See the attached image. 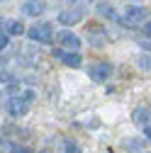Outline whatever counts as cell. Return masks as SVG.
Returning <instances> with one entry per match:
<instances>
[{
	"label": "cell",
	"mask_w": 151,
	"mask_h": 153,
	"mask_svg": "<svg viewBox=\"0 0 151 153\" xmlns=\"http://www.w3.org/2000/svg\"><path fill=\"white\" fill-rule=\"evenodd\" d=\"M34 100V92L32 90H27L22 97H15V100H10L7 102V112L12 114V117H22V114L29 109V102Z\"/></svg>",
	"instance_id": "1"
},
{
	"label": "cell",
	"mask_w": 151,
	"mask_h": 153,
	"mask_svg": "<svg viewBox=\"0 0 151 153\" xmlns=\"http://www.w3.org/2000/svg\"><path fill=\"white\" fill-rule=\"evenodd\" d=\"M146 17H149V10H146V7H141V5H129L127 15L120 17V25L132 27V25H137V22H144Z\"/></svg>",
	"instance_id": "2"
},
{
	"label": "cell",
	"mask_w": 151,
	"mask_h": 153,
	"mask_svg": "<svg viewBox=\"0 0 151 153\" xmlns=\"http://www.w3.org/2000/svg\"><path fill=\"white\" fill-rule=\"evenodd\" d=\"M29 39L32 42H39V44H49L54 39V27L49 22H42V25H34L29 29Z\"/></svg>",
	"instance_id": "3"
},
{
	"label": "cell",
	"mask_w": 151,
	"mask_h": 153,
	"mask_svg": "<svg viewBox=\"0 0 151 153\" xmlns=\"http://www.w3.org/2000/svg\"><path fill=\"white\" fill-rule=\"evenodd\" d=\"M88 75L95 83H105L110 75H112V63H105V61H98V63H93L90 66V71H88Z\"/></svg>",
	"instance_id": "4"
},
{
	"label": "cell",
	"mask_w": 151,
	"mask_h": 153,
	"mask_svg": "<svg viewBox=\"0 0 151 153\" xmlns=\"http://www.w3.org/2000/svg\"><path fill=\"white\" fill-rule=\"evenodd\" d=\"M83 15H85L83 7H71V10H64V12L59 15V22H61V25H76V22L83 20Z\"/></svg>",
	"instance_id": "5"
},
{
	"label": "cell",
	"mask_w": 151,
	"mask_h": 153,
	"mask_svg": "<svg viewBox=\"0 0 151 153\" xmlns=\"http://www.w3.org/2000/svg\"><path fill=\"white\" fill-rule=\"evenodd\" d=\"M54 56H56V59H61L64 61V66H68V68H78L81 63H83V59H81V53H66V51H61V49H56L54 51Z\"/></svg>",
	"instance_id": "6"
},
{
	"label": "cell",
	"mask_w": 151,
	"mask_h": 153,
	"mask_svg": "<svg viewBox=\"0 0 151 153\" xmlns=\"http://www.w3.org/2000/svg\"><path fill=\"white\" fill-rule=\"evenodd\" d=\"M56 42H59L61 46H66V49H73V51L81 49V39L73 32H59V34H56Z\"/></svg>",
	"instance_id": "7"
},
{
	"label": "cell",
	"mask_w": 151,
	"mask_h": 153,
	"mask_svg": "<svg viewBox=\"0 0 151 153\" xmlns=\"http://www.w3.org/2000/svg\"><path fill=\"white\" fill-rule=\"evenodd\" d=\"M22 12L29 15V17H39L44 12V3L42 0H27V3L22 5Z\"/></svg>",
	"instance_id": "8"
},
{
	"label": "cell",
	"mask_w": 151,
	"mask_h": 153,
	"mask_svg": "<svg viewBox=\"0 0 151 153\" xmlns=\"http://www.w3.org/2000/svg\"><path fill=\"white\" fill-rule=\"evenodd\" d=\"M5 29H7V34H15V36L25 34V27H22V22H17V20H7V22H5Z\"/></svg>",
	"instance_id": "9"
},
{
	"label": "cell",
	"mask_w": 151,
	"mask_h": 153,
	"mask_svg": "<svg viewBox=\"0 0 151 153\" xmlns=\"http://www.w3.org/2000/svg\"><path fill=\"white\" fill-rule=\"evenodd\" d=\"M90 42L95 44V46H105V42H107V36L100 32V29H90Z\"/></svg>",
	"instance_id": "10"
},
{
	"label": "cell",
	"mask_w": 151,
	"mask_h": 153,
	"mask_svg": "<svg viewBox=\"0 0 151 153\" xmlns=\"http://www.w3.org/2000/svg\"><path fill=\"white\" fill-rule=\"evenodd\" d=\"M132 119H134L137 124H146V122H149V112H146L144 107H139V109H134V114H132Z\"/></svg>",
	"instance_id": "11"
},
{
	"label": "cell",
	"mask_w": 151,
	"mask_h": 153,
	"mask_svg": "<svg viewBox=\"0 0 151 153\" xmlns=\"http://www.w3.org/2000/svg\"><path fill=\"white\" fill-rule=\"evenodd\" d=\"M141 146H144V143H141L139 139H124V148H127V151H134V153H137V151H141Z\"/></svg>",
	"instance_id": "12"
},
{
	"label": "cell",
	"mask_w": 151,
	"mask_h": 153,
	"mask_svg": "<svg viewBox=\"0 0 151 153\" xmlns=\"http://www.w3.org/2000/svg\"><path fill=\"white\" fill-rule=\"evenodd\" d=\"M100 12H102V15H107L110 20H117V22H120V17H117V12L112 10V7L107 5V3H102V5H100Z\"/></svg>",
	"instance_id": "13"
},
{
	"label": "cell",
	"mask_w": 151,
	"mask_h": 153,
	"mask_svg": "<svg viewBox=\"0 0 151 153\" xmlns=\"http://www.w3.org/2000/svg\"><path fill=\"white\" fill-rule=\"evenodd\" d=\"M139 66H141L144 71H151V56H149V53H144L141 59H139Z\"/></svg>",
	"instance_id": "14"
},
{
	"label": "cell",
	"mask_w": 151,
	"mask_h": 153,
	"mask_svg": "<svg viewBox=\"0 0 151 153\" xmlns=\"http://www.w3.org/2000/svg\"><path fill=\"white\" fill-rule=\"evenodd\" d=\"M66 153H81V146L73 141H66Z\"/></svg>",
	"instance_id": "15"
},
{
	"label": "cell",
	"mask_w": 151,
	"mask_h": 153,
	"mask_svg": "<svg viewBox=\"0 0 151 153\" xmlns=\"http://www.w3.org/2000/svg\"><path fill=\"white\" fill-rule=\"evenodd\" d=\"M0 80H3V83H15V78H12V75H7V73H0Z\"/></svg>",
	"instance_id": "16"
},
{
	"label": "cell",
	"mask_w": 151,
	"mask_h": 153,
	"mask_svg": "<svg viewBox=\"0 0 151 153\" xmlns=\"http://www.w3.org/2000/svg\"><path fill=\"white\" fill-rule=\"evenodd\" d=\"M12 153H32L29 148H22V146H12Z\"/></svg>",
	"instance_id": "17"
},
{
	"label": "cell",
	"mask_w": 151,
	"mask_h": 153,
	"mask_svg": "<svg viewBox=\"0 0 151 153\" xmlns=\"http://www.w3.org/2000/svg\"><path fill=\"white\" fill-rule=\"evenodd\" d=\"M5 46H7V36H5V34H0V51H3Z\"/></svg>",
	"instance_id": "18"
},
{
	"label": "cell",
	"mask_w": 151,
	"mask_h": 153,
	"mask_svg": "<svg viewBox=\"0 0 151 153\" xmlns=\"http://www.w3.org/2000/svg\"><path fill=\"white\" fill-rule=\"evenodd\" d=\"M144 32H146V36L151 39V22H149V25H144Z\"/></svg>",
	"instance_id": "19"
},
{
	"label": "cell",
	"mask_w": 151,
	"mask_h": 153,
	"mask_svg": "<svg viewBox=\"0 0 151 153\" xmlns=\"http://www.w3.org/2000/svg\"><path fill=\"white\" fill-rule=\"evenodd\" d=\"M139 44H141L144 49H151V39H146V42H139Z\"/></svg>",
	"instance_id": "20"
},
{
	"label": "cell",
	"mask_w": 151,
	"mask_h": 153,
	"mask_svg": "<svg viewBox=\"0 0 151 153\" xmlns=\"http://www.w3.org/2000/svg\"><path fill=\"white\" fill-rule=\"evenodd\" d=\"M144 134H146V139H151V126H146V129H144Z\"/></svg>",
	"instance_id": "21"
},
{
	"label": "cell",
	"mask_w": 151,
	"mask_h": 153,
	"mask_svg": "<svg viewBox=\"0 0 151 153\" xmlns=\"http://www.w3.org/2000/svg\"><path fill=\"white\" fill-rule=\"evenodd\" d=\"M127 3H134V5H141V0H127Z\"/></svg>",
	"instance_id": "22"
},
{
	"label": "cell",
	"mask_w": 151,
	"mask_h": 153,
	"mask_svg": "<svg viewBox=\"0 0 151 153\" xmlns=\"http://www.w3.org/2000/svg\"><path fill=\"white\" fill-rule=\"evenodd\" d=\"M0 25H3V20H0Z\"/></svg>",
	"instance_id": "23"
},
{
	"label": "cell",
	"mask_w": 151,
	"mask_h": 153,
	"mask_svg": "<svg viewBox=\"0 0 151 153\" xmlns=\"http://www.w3.org/2000/svg\"><path fill=\"white\" fill-rule=\"evenodd\" d=\"M44 153H46V151H44Z\"/></svg>",
	"instance_id": "24"
}]
</instances>
